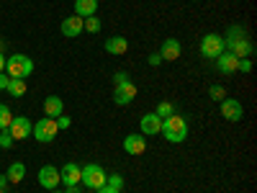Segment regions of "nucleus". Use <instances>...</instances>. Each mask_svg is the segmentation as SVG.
Segmentation results:
<instances>
[{"label": "nucleus", "instance_id": "6", "mask_svg": "<svg viewBox=\"0 0 257 193\" xmlns=\"http://www.w3.org/2000/svg\"><path fill=\"white\" fill-rule=\"evenodd\" d=\"M201 52H203V57H213V59H216V57L224 52V36H219V34H206V36L201 39Z\"/></svg>", "mask_w": 257, "mask_h": 193}, {"label": "nucleus", "instance_id": "10", "mask_svg": "<svg viewBox=\"0 0 257 193\" xmlns=\"http://www.w3.org/2000/svg\"><path fill=\"white\" fill-rule=\"evenodd\" d=\"M139 129H142L144 137H155V134L162 132V119H160L157 114H144V116L139 119Z\"/></svg>", "mask_w": 257, "mask_h": 193}, {"label": "nucleus", "instance_id": "12", "mask_svg": "<svg viewBox=\"0 0 257 193\" xmlns=\"http://www.w3.org/2000/svg\"><path fill=\"white\" fill-rule=\"evenodd\" d=\"M123 149H126L128 155L139 157V155L147 152V139L139 137V134H128V137H123Z\"/></svg>", "mask_w": 257, "mask_h": 193}, {"label": "nucleus", "instance_id": "36", "mask_svg": "<svg viewBox=\"0 0 257 193\" xmlns=\"http://www.w3.org/2000/svg\"><path fill=\"white\" fill-rule=\"evenodd\" d=\"M3 70H6V57L0 54V72H3Z\"/></svg>", "mask_w": 257, "mask_h": 193}, {"label": "nucleus", "instance_id": "29", "mask_svg": "<svg viewBox=\"0 0 257 193\" xmlns=\"http://www.w3.org/2000/svg\"><path fill=\"white\" fill-rule=\"evenodd\" d=\"M239 70H242V72H252V59H249V57H247V59H239L237 72H239Z\"/></svg>", "mask_w": 257, "mask_h": 193}, {"label": "nucleus", "instance_id": "11", "mask_svg": "<svg viewBox=\"0 0 257 193\" xmlns=\"http://www.w3.org/2000/svg\"><path fill=\"white\" fill-rule=\"evenodd\" d=\"M221 114L226 121H242L244 116V109H242V103L239 101H234V98H224L221 101Z\"/></svg>", "mask_w": 257, "mask_h": 193}, {"label": "nucleus", "instance_id": "4", "mask_svg": "<svg viewBox=\"0 0 257 193\" xmlns=\"http://www.w3.org/2000/svg\"><path fill=\"white\" fill-rule=\"evenodd\" d=\"M105 170L100 167V165H95V162H88L85 167H80V183H85L88 188H93V190H98V188H103L105 185Z\"/></svg>", "mask_w": 257, "mask_h": 193}, {"label": "nucleus", "instance_id": "13", "mask_svg": "<svg viewBox=\"0 0 257 193\" xmlns=\"http://www.w3.org/2000/svg\"><path fill=\"white\" fill-rule=\"evenodd\" d=\"M216 67H219V72H224V75H234L237 72V67H239V59L234 57L231 52H221L219 57H216Z\"/></svg>", "mask_w": 257, "mask_h": 193}, {"label": "nucleus", "instance_id": "24", "mask_svg": "<svg viewBox=\"0 0 257 193\" xmlns=\"http://www.w3.org/2000/svg\"><path fill=\"white\" fill-rule=\"evenodd\" d=\"M160 119H167V116H173L175 114V106L173 103H170V101H162L160 106H157V111H155Z\"/></svg>", "mask_w": 257, "mask_h": 193}, {"label": "nucleus", "instance_id": "25", "mask_svg": "<svg viewBox=\"0 0 257 193\" xmlns=\"http://www.w3.org/2000/svg\"><path fill=\"white\" fill-rule=\"evenodd\" d=\"M13 137H11V132H8V129H0V149H11L13 147Z\"/></svg>", "mask_w": 257, "mask_h": 193}, {"label": "nucleus", "instance_id": "7", "mask_svg": "<svg viewBox=\"0 0 257 193\" xmlns=\"http://www.w3.org/2000/svg\"><path fill=\"white\" fill-rule=\"evenodd\" d=\"M134 98H137V85H134L132 80H123V82L116 85V90H113V101H116V106H128Z\"/></svg>", "mask_w": 257, "mask_h": 193}, {"label": "nucleus", "instance_id": "38", "mask_svg": "<svg viewBox=\"0 0 257 193\" xmlns=\"http://www.w3.org/2000/svg\"><path fill=\"white\" fill-rule=\"evenodd\" d=\"M0 193H6V190H0Z\"/></svg>", "mask_w": 257, "mask_h": 193}, {"label": "nucleus", "instance_id": "2", "mask_svg": "<svg viewBox=\"0 0 257 193\" xmlns=\"http://www.w3.org/2000/svg\"><path fill=\"white\" fill-rule=\"evenodd\" d=\"M224 49L226 52H231L237 59H247L249 54H252V44H249V39L244 36V31H239V29H231L229 31V36L224 39Z\"/></svg>", "mask_w": 257, "mask_h": 193}, {"label": "nucleus", "instance_id": "9", "mask_svg": "<svg viewBox=\"0 0 257 193\" xmlns=\"http://www.w3.org/2000/svg\"><path fill=\"white\" fill-rule=\"evenodd\" d=\"M39 183H41V188L54 190V188L62 183V178H59V170H57L54 165H44V167L39 170Z\"/></svg>", "mask_w": 257, "mask_h": 193}, {"label": "nucleus", "instance_id": "15", "mask_svg": "<svg viewBox=\"0 0 257 193\" xmlns=\"http://www.w3.org/2000/svg\"><path fill=\"white\" fill-rule=\"evenodd\" d=\"M59 178L64 185H77L80 183V167L75 162H64L62 170H59Z\"/></svg>", "mask_w": 257, "mask_h": 193}, {"label": "nucleus", "instance_id": "35", "mask_svg": "<svg viewBox=\"0 0 257 193\" xmlns=\"http://www.w3.org/2000/svg\"><path fill=\"white\" fill-rule=\"evenodd\" d=\"M64 193H80V188L77 185H67V190H64Z\"/></svg>", "mask_w": 257, "mask_h": 193}, {"label": "nucleus", "instance_id": "8", "mask_svg": "<svg viewBox=\"0 0 257 193\" xmlns=\"http://www.w3.org/2000/svg\"><path fill=\"white\" fill-rule=\"evenodd\" d=\"M31 129H34V124H31L26 116H13L8 132H11V137L18 142V139H29V137H31Z\"/></svg>", "mask_w": 257, "mask_h": 193}, {"label": "nucleus", "instance_id": "31", "mask_svg": "<svg viewBox=\"0 0 257 193\" xmlns=\"http://www.w3.org/2000/svg\"><path fill=\"white\" fill-rule=\"evenodd\" d=\"M123 80H128V72H123V70H121V72H116V77H113V82L118 85V82H123Z\"/></svg>", "mask_w": 257, "mask_h": 193}, {"label": "nucleus", "instance_id": "16", "mask_svg": "<svg viewBox=\"0 0 257 193\" xmlns=\"http://www.w3.org/2000/svg\"><path fill=\"white\" fill-rule=\"evenodd\" d=\"M160 57L167 59V62H175L180 57V41L178 39H165L162 41V49H160Z\"/></svg>", "mask_w": 257, "mask_h": 193}, {"label": "nucleus", "instance_id": "19", "mask_svg": "<svg viewBox=\"0 0 257 193\" xmlns=\"http://www.w3.org/2000/svg\"><path fill=\"white\" fill-rule=\"evenodd\" d=\"M98 13V0H75V16L88 18Z\"/></svg>", "mask_w": 257, "mask_h": 193}, {"label": "nucleus", "instance_id": "23", "mask_svg": "<svg viewBox=\"0 0 257 193\" xmlns=\"http://www.w3.org/2000/svg\"><path fill=\"white\" fill-rule=\"evenodd\" d=\"M11 121H13L11 109H8L6 103H0V129H8V126H11Z\"/></svg>", "mask_w": 257, "mask_h": 193}, {"label": "nucleus", "instance_id": "5", "mask_svg": "<svg viewBox=\"0 0 257 193\" xmlns=\"http://www.w3.org/2000/svg\"><path fill=\"white\" fill-rule=\"evenodd\" d=\"M57 132H59V129H57V121L54 119H39L36 121V126L31 129V134L39 139V142H52V139H57Z\"/></svg>", "mask_w": 257, "mask_h": 193}, {"label": "nucleus", "instance_id": "37", "mask_svg": "<svg viewBox=\"0 0 257 193\" xmlns=\"http://www.w3.org/2000/svg\"><path fill=\"white\" fill-rule=\"evenodd\" d=\"M52 193H62V190H57V188H54V190H52Z\"/></svg>", "mask_w": 257, "mask_h": 193}, {"label": "nucleus", "instance_id": "14", "mask_svg": "<svg viewBox=\"0 0 257 193\" xmlns=\"http://www.w3.org/2000/svg\"><path fill=\"white\" fill-rule=\"evenodd\" d=\"M59 29H62V34H64V36H70V39H75V36H80V34L85 31V29H82V18H80V16H67V18L62 21V26H59Z\"/></svg>", "mask_w": 257, "mask_h": 193}, {"label": "nucleus", "instance_id": "3", "mask_svg": "<svg viewBox=\"0 0 257 193\" xmlns=\"http://www.w3.org/2000/svg\"><path fill=\"white\" fill-rule=\"evenodd\" d=\"M6 72H8V77H29L34 72V62L26 54L6 57Z\"/></svg>", "mask_w": 257, "mask_h": 193}, {"label": "nucleus", "instance_id": "26", "mask_svg": "<svg viewBox=\"0 0 257 193\" xmlns=\"http://www.w3.org/2000/svg\"><path fill=\"white\" fill-rule=\"evenodd\" d=\"M105 185H111V188L121 190V188H123V178H121L118 173H113V175H108V178H105Z\"/></svg>", "mask_w": 257, "mask_h": 193}, {"label": "nucleus", "instance_id": "30", "mask_svg": "<svg viewBox=\"0 0 257 193\" xmlns=\"http://www.w3.org/2000/svg\"><path fill=\"white\" fill-rule=\"evenodd\" d=\"M162 62V57H160V52H155V54H149V64H152V67H157V64Z\"/></svg>", "mask_w": 257, "mask_h": 193}, {"label": "nucleus", "instance_id": "17", "mask_svg": "<svg viewBox=\"0 0 257 193\" xmlns=\"http://www.w3.org/2000/svg\"><path fill=\"white\" fill-rule=\"evenodd\" d=\"M44 114H47L49 119L62 116V114H64V101H62L59 95H47V101H44Z\"/></svg>", "mask_w": 257, "mask_h": 193}, {"label": "nucleus", "instance_id": "28", "mask_svg": "<svg viewBox=\"0 0 257 193\" xmlns=\"http://www.w3.org/2000/svg\"><path fill=\"white\" fill-rule=\"evenodd\" d=\"M54 121H57V129H70V126H72L70 116H64V114H62V116H57Z\"/></svg>", "mask_w": 257, "mask_h": 193}, {"label": "nucleus", "instance_id": "33", "mask_svg": "<svg viewBox=\"0 0 257 193\" xmlns=\"http://www.w3.org/2000/svg\"><path fill=\"white\" fill-rule=\"evenodd\" d=\"M98 193H121V190H116L111 185H103V188H98Z\"/></svg>", "mask_w": 257, "mask_h": 193}, {"label": "nucleus", "instance_id": "27", "mask_svg": "<svg viewBox=\"0 0 257 193\" xmlns=\"http://www.w3.org/2000/svg\"><path fill=\"white\" fill-rule=\"evenodd\" d=\"M208 95H211L213 101H224V98H226V93H224L221 85H211V88H208Z\"/></svg>", "mask_w": 257, "mask_h": 193}, {"label": "nucleus", "instance_id": "32", "mask_svg": "<svg viewBox=\"0 0 257 193\" xmlns=\"http://www.w3.org/2000/svg\"><path fill=\"white\" fill-rule=\"evenodd\" d=\"M8 80H11V77H6L3 72H0V90H8Z\"/></svg>", "mask_w": 257, "mask_h": 193}, {"label": "nucleus", "instance_id": "18", "mask_svg": "<svg viewBox=\"0 0 257 193\" xmlns=\"http://www.w3.org/2000/svg\"><path fill=\"white\" fill-rule=\"evenodd\" d=\"M105 52H108V54H116V57L126 54V52H128V41H126V36H111L108 41H105Z\"/></svg>", "mask_w": 257, "mask_h": 193}, {"label": "nucleus", "instance_id": "22", "mask_svg": "<svg viewBox=\"0 0 257 193\" xmlns=\"http://www.w3.org/2000/svg\"><path fill=\"white\" fill-rule=\"evenodd\" d=\"M82 29H85V31H90V34H98V31H100V18H98V16L82 18Z\"/></svg>", "mask_w": 257, "mask_h": 193}, {"label": "nucleus", "instance_id": "1", "mask_svg": "<svg viewBox=\"0 0 257 193\" xmlns=\"http://www.w3.org/2000/svg\"><path fill=\"white\" fill-rule=\"evenodd\" d=\"M162 137L173 144H180L185 137H188V121L180 116V114H173L162 119Z\"/></svg>", "mask_w": 257, "mask_h": 193}, {"label": "nucleus", "instance_id": "21", "mask_svg": "<svg viewBox=\"0 0 257 193\" xmlns=\"http://www.w3.org/2000/svg\"><path fill=\"white\" fill-rule=\"evenodd\" d=\"M26 90H29V85H26L24 77H11V80H8V93H11V95L21 98V95H26Z\"/></svg>", "mask_w": 257, "mask_h": 193}, {"label": "nucleus", "instance_id": "20", "mask_svg": "<svg viewBox=\"0 0 257 193\" xmlns=\"http://www.w3.org/2000/svg\"><path fill=\"white\" fill-rule=\"evenodd\" d=\"M6 178H8V183H21V180L26 178V165H24V162H13V165L8 167Z\"/></svg>", "mask_w": 257, "mask_h": 193}, {"label": "nucleus", "instance_id": "34", "mask_svg": "<svg viewBox=\"0 0 257 193\" xmlns=\"http://www.w3.org/2000/svg\"><path fill=\"white\" fill-rule=\"evenodd\" d=\"M6 185H8V178H6V175H0V190H6Z\"/></svg>", "mask_w": 257, "mask_h": 193}]
</instances>
